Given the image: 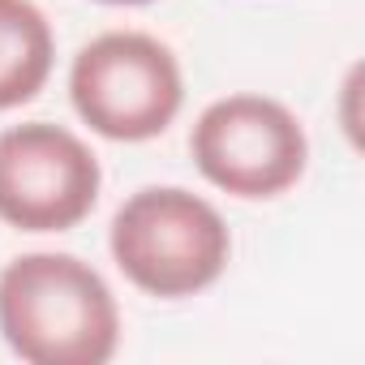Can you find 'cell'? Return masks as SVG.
<instances>
[{"label": "cell", "instance_id": "obj_5", "mask_svg": "<svg viewBox=\"0 0 365 365\" xmlns=\"http://www.w3.org/2000/svg\"><path fill=\"white\" fill-rule=\"evenodd\" d=\"M194 159L211 185L237 198H275L305 172V129L275 99L232 95L198 116Z\"/></svg>", "mask_w": 365, "mask_h": 365}, {"label": "cell", "instance_id": "obj_1", "mask_svg": "<svg viewBox=\"0 0 365 365\" xmlns=\"http://www.w3.org/2000/svg\"><path fill=\"white\" fill-rule=\"evenodd\" d=\"M0 331L31 365H103L116 352V301L69 254H26L0 275Z\"/></svg>", "mask_w": 365, "mask_h": 365}, {"label": "cell", "instance_id": "obj_7", "mask_svg": "<svg viewBox=\"0 0 365 365\" xmlns=\"http://www.w3.org/2000/svg\"><path fill=\"white\" fill-rule=\"evenodd\" d=\"M108 5H142V0H108Z\"/></svg>", "mask_w": 365, "mask_h": 365}, {"label": "cell", "instance_id": "obj_3", "mask_svg": "<svg viewBox=\"0 0 365 365\" xmlns=\"http://www.w3.org/2000/svg\"><path fill=\"white\" fill-rule=\"evenodd\" d=\"M69 95L95 133L112 142H142L172 125L180 108V69L159 39L108 31L78 52Z\"/></svg>", "mask_w": 365, "mask_h": 365}, {"label": "cell", "instance_id": "obj_2", "mask_svg": "<svg viewBox=\"0 0 365 365\" xmlns=\"http://www.w3.org/2000/svg\"><path fill=\"white\" fill-rule=\"evenodd\" d=\"M228 228L190 190H142L112 220L116 267L150 297H190L228 267Z\"/></svg>", "mask_w": 365, "mask_h": 365}, {"label": "cell", "instance_id": "obj_6", "mask_svg": "<svg viewBox=\"0 0 365 365\" xmlns=\"http://www.w3.org/2000/svg\"><path fill=\"white\" fill-rule=\"evenodd\" d=\"M52 73V31L31 0H0V108H18Z\"/></svg>", "mask_w": 365, "mask_h": 365}, {"label": "cell", "instance_id": "obj_4", "mask_svg": "<svg viewBox=\"0 0 365 365\" xmlns=\"http://www.w3.org/2000/svg\"><path fill=\"white\" fill-rule=\"evenodd\" d=\"M99 198V159L61 125L31 120L0 133V220L22 232H65Z\"/></svg>", "mask_w": 365, "mask_h": 365}]
</instances>
